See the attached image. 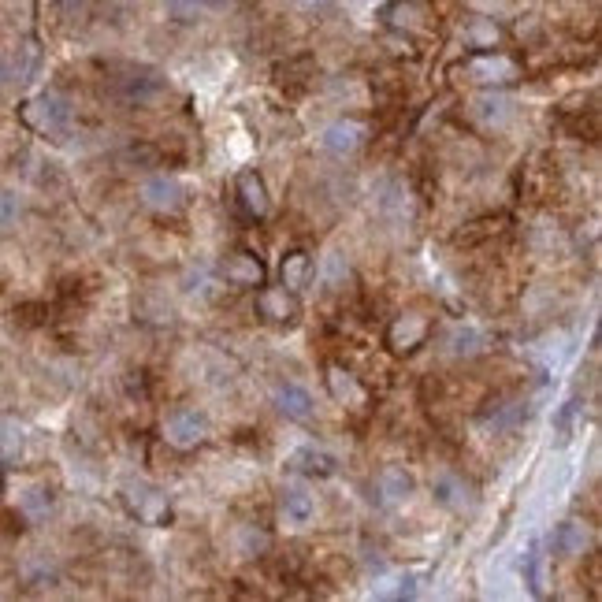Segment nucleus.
Masks as SVG:
<instances>
[{"mask_svg": "<svg viewBox=\"0 0 602 602\" xmlns=\"http://www.w3.org/2000/svg\"><path fill=\"white\" fill-rule=\"evenodd\" d=\"M23 123L38 134H64L67 123H71V101L56 90L38 93L23 105Z\"/></svg>", "mask_w": 602, "mask_h": 602, "instance_id": "obj_1", "label": "nucleus"}, {"mask_svg": "<svg viewBox=\"0 0 602 602\" xmlns=\"http://www.w3.org/2000/svg\"><path fill=\"white\" fill-rule=\"evenodd\" d=\"M123 506H127L131 517H138L142 524H153V528H160V524L171 521L168 495L153 484H142V480H131V484L123 487Z\"/></svg>", "mask_w": 602, "mask_h": 602, "instance_id": "obj_2", "label": "nucleus"}, {"mask_svg": "<svg viewBox=\"0 0 602 602\" xmlns=\"http://www.w3.org/2000/svg\"><path fill=\"white\" fill-rule=\"evenodd\" d=\"M164 439L175 450H197V446L209 439V420L197 409H175L164 420Z\"/></svg>", "mask_w": 602, "mask_h": 602, "instance_id": "obj_3", "label": "nucleus"}, {"mask_svg": "<svg viewBox=\"0 0 602 602\" xmlns=\"http://www.w3.org/2000/svg\"><path fill=\"white\" fill-rule=\"evenodd\" d=\"M168 90V79L160 75L157 67H127L123 71V79H119V97L127 101V105H145V101H153L160 93Z\"/></svg>", "mask_w": 602, "mask_h": 602, "instance_id": "obj_4", "label": "nucleus"}, {"mask_svg": "<svg viewBox=\"0 0 602 602\" xmlns=\"http://www.w3.org/2000/svg\"><path fill=\"white\" fill-rule=\"evenodd\" d=\"M365 138H368L365 123H357V119H335V123H328V127H324V134H320V145L328 149L331 157H354L357 149L365 145Z\"/></svg>", "mask_w": 602, "mask_h": 602, "instance_id": "obj_5", "label": "nucleus"}, {"mask_svg": "<svg viewBox=\"0 0 602 602\" xmlns=\"http://www.w3.org/2000/svg\"><path fill=\"white\" fill-rule=\"evenodd\" d=\"M220 275L231 283V287H242V290H257L264 287V261L261 257H253V253H246V249H235V253H227L223 257V268Z\"/></svg>", "mask_w": 602, "mask_h": 602, "instance_id": "obj_6", "label": "nucleus"}, {"mask_svg": "<svg viewBox=\"0 0 602 602\" xmlns=\"http://www.w3.org/2000/svg\"><path fill=\"white\" fill-rule=\"evenodd\" d=\"M272 402H275V409H279L283 417L298 420V424H309V420L316 417L313 394L305 391L301 383H279V387L272 391Z\"/></svg>", "mask_w": 602, "mask_h": 602, "instance_id": "obj_7", "label": "nucleus"}, {"mask_svg": "<svg viewBox=\"0 0 602 602\" xmlns=\"http://www.w3.org/2000/svg\"><path fill=\"white\" fill-rule=\"evenodd\" d=\"M413 472L402 469V465H387V469L376 476V502H380L383 510H394V506H402L409 495H413Z\"/></svg>", "mask_w": 602, "mask_h": 602, "instance_id": "obj_8", "label": "nucleus"}, {"mask_svg": "<svg viewBox=\"0 0 602 602\" xmlns=\"http://www.w3.org/2000/svg\"><path fill=\"white\" fill-rule=\"evenodd\" d=\"M142 205L160 212V216L179 212L183 209V186L175 183V179H168V175H153V179H145L142 183Z\"/></svg>", "mask_w": 602, "mask_h": 602, "instance_id": "obj_9", "label": "nucleus"}, {"mask_svg": "<svg viewBox=\"0 0 602 602\" xmlns=\"http://www.w3.org/2000/svg\"><path fill=\"white\" fill-rule=\"evenodd\" d=\"M424 339H428V320L420 313L398 316L391 324V331H387V346H391L394 354H413Z\"/></svg>", "mask_w": 602, "mask_h": 602, "instance_id": "obj_10", "label": "nucleus"}, {"mask_svg": "<svg viewBox=\"0 0 602 602\" xmlns=\"http://www.w3.org/2000/svg\"><path fill=\"white\" fill-rule=\"evenodd\" d=\"M287 472H298V476H316V480H324L335 472V458H331L324 446H298L294 454L287 458Z\"/></svg>", "mask_w": 602, "mask_h": 602, "instance_id": "obj_11", "label": "nucleus"}, {"mask_svg": "<svg viewBox=\"0 0 602 602\" xmlns=\"http://www.w3.org/2000/svg\"><path fill=\"white\" fill-rule=\"evenodd\" d=\"M257 313L264 320H272V324H290L298 316V301H294V294L287 287H264L257 294Z\"/></svg>", "mask_w": 602, "mask_h": 602, "instance_id": "obj_12", "label": "nucleus"}, {"mask_svg": "<svg viewBox=\"0 0 602 602\" xmlns=\"http://www.w3.org/2000/svg\"><path fill=\"white\" fill-rule=\"evenodd\" d=\"M313 257L305 253V249H290V253H283V261H279V279H283V287L290 290V294H298V290H305L309 283H313Z\"/></svg>", "mask_w": 602, "mask_h": 602, "instance_id": "obj_13", "label": "nucleus"}, {"mask_svg": "<svg viewBox=\"0 0 602 602\" xmlns=\"http://www.w3.org/2000/svg\"><path fill=\"white\" fill-rule=\"evenodd\" d=\"M469 75L476 82H484V86H502V82L517 79V64H513L510 56L484 53V56H476V60L469 64Z\"/></svg>", "mask_w": 602, "mask_h": 602, "instance_id": "obj_14", "label": "nucleus"}, {"mask_svg": "<svg viewBox=\"0 0 602 602\" xmlns=\"http://www.w3.org/2000/svg\"><path fill=\"white\" fill-rule=\"evenodd\" d=\"M238 205L253 216V220H261V216H268V186H264V179L257 175V171H242L238 175Z\"/></svg>", "mask_w": 602, "mask_h": 602, "instance_id": "obj_15", "label": "nucleus"}, {"mask_svg": "<svg viewBox=\"0 0 602 602\" xmlns=\"http://www.w3.org/2000/svg\"><path fill=\"white\" fill-rule=\"evenodd\" d=\"M432 495H435V502H439V506H446V510H465V506H469V484H465L461 476H454V472L435 476Z\"/></svg>", "mask_w": 602, "mask_h": 602, "instance_id": "obj_16", "label": "nucleus"}, {"mask_svg": "<svg viewBox=\"0 0 602 602\" xmlns=\"http://www.w3.org/2000/svg\"><path fill=\"white\" fill-rule=\"evenodd\" d=\"M484 331L472 328V324H458V328L446 335V354L450 357H476L484 350Z\"/></svg>", "mask_w": 602, "mask_h": 602, "instance_id": "obj_17", "label": "nucleus"}, {"mask_svg": "<svg viewBox=\"0 0 602 602\" xmlns=\"http://www.w3.org/2000/svg\"><path fill=\"white\" fill-rule=\"evenodd\" d=\"M313 513H316V502L305 487H287V491H283V517H287L290 524H309Z\"/></svg>", "mask_w": 602, "mask_h": 602, "instance_id": "obj_18", "label": "nucleus"}, {"mask_svg": "<svg viewBox=\"0 0 602 602\" xmlns=\"http://www.w3.org/2000/svg\"><path fill=\"white\" fill-rule=\"evenodd\" d=\"M328 387H331V394H335L339 402H346V406H357V402H365V391L357 387V380L342 365H331L328 368Z\"/></svg>", "mask_w": 602, "mask_h": 602, "instance_id": "obj_19", "label": "nucleus"}, {"mask_svg": "<svg viewBox=\"0 0 602 602\" xmlns=\"http://www.w3.org/2000/svg\"><path fill=\"white\" fill-rule=\"evenodd\" d=\"M554 554L558 558H573V554H580L584 550V528L576 521H565V524H558V532H554Z\"/></svg>", "mask_w": 602, "mask_h": 602, "instance_id": "obj_20", "label": "nucleus"}, {"mask_svg": "<svg viewBox=\"0 0 602 602\" xmlns=\"http://www.w3.org/2000/svg\"><path fill=\"white\" fill-rule=\"evenodd\" d=\"M524 417H528V406H524V402H502V406H498L484 424L491 428V432H510V428H517Z\"/></svg>", "mask_w": 602, "mask_h": 602, "instance_id": "obj_21", "label": "nucleus"}, {"mask_svg": "<svg viewBox=\"0 0 602 602\" xmlns=\"http://www.w3.org/2000/svg\"><path fill=\"white\" fill-rule=\"evenodd\" d=\"M521 576L532 595H543V550H539V543H532V547L524 550Z\"/></svg>", "mask_w": 602, "mask_h": 602, "instance_id": "obj_22", "label": "nucleus"}, {"mask_svg": "<svg viewBox=\"0 0 602 602\" xmlns=\"http://www.w3.org/2000/svg\"><path fill=\"white\" fill-rule=\"evenodd\" d=\"M476 112H480V119L484 123H506V116H510V101L506 97H480L476 101Z\"/></svg>", "mask_w": 602, "mask_h": 602, "instance_id": "obj_23", "label": "nucleus"}, {"mask_svg": "<svg viewBox=\"0 0 602 602\" xmlns=\"http://www.w3.org/2000/svg\"><path fill=\"white\" fill-rule=\"evenodd\" d=\"M19 212H23V201H19V194H12V190H0V231L15 227Z\"/></svg>", "mask_w": 602, "mask_h": 602, "instance_id": "obj_24", "label": "nucleus"}, {"mask_svg": "<svg viewBox=\"0 0 602 602\" xmlns=\"http://www.w3.org/2000/svg\"><path fill=\"white\" fill-rule=\"evenodd\" d=\"M164 8H168V15L179 19V23H190V19H197V12H201L197 0H164Z\"/></svg>", "mask_w": 602, "mask_h": 602, "instance_id": "obj_25", "label": "nucleus"}, {"mask_svg": "<svg viewBox=\"0 0 602 602\" xmlns=\"http://www.w3.org/2000/svg\"><path fill=\"white\" fill-rule=\"evenodd\" d=\"M576 398H569L562 409H558V417H554V432L562 435V439H569V432H573V420H576Z\"/></svg>", "mask_w": 602, "mask_h": 602, "instance_id": "obj_26", "label": "nucleus"}, {"mask_svg": "<svg viewBox=\"0 0 602 602\" xmlns=\"http://www.w3.org/2000/svg\"><path fill=\"white\" fill-rule=\"evenodd\" d=\"M23 506H27L30 517H45V513L53 510V495H49V491H30V498Z\"/></svg>", "mask_w": 602, "mask_h": 602, "instance_id": "obj_27", "label": "nucleus"}, {"mask_svg": "<svg viewBox=\"0 0 602 602\" xmlns=\"http://www.w3.org/2000/svg\"><path fill=\"white\" fill-rule=\"evenodd\" d=\"M469 41H472V45H495L498 30L491 27V23H476V27L469 30Z\"/></svg>", "mask_w": 602, "mask_h": 602, "instance_id": "obj_28", "label": "nucleus"}, {"mask_svg": "<svg viewBox=\"0 0 602 602\" xmlns=\"http://www.w3.org/2000/svg\"><path fill=\"white\" fill-rule=\"evenodd\" d=\"M19 443H23V435L15 432V424H4V428H0V446H4L8 454H15V446Z\"/></svg>", "mask_w": 602, "mask_h": 602, "instance_id": "obj_29", "label": "nucleus"}, {"mask_svg": "<svg viewBox=\"0 0 602 602\" xmlns=\"http://www.w3.org/2000/svg\"><path fill=\"white\" fill-rule=\"evenodd\" d=\"M56 8H60V12H67V15H75V12H82V8H86V0H56Z\"/></svg>", "mask_w": 602, "mask_h": 602, "instance_id": "obj_30", "label": "nucleus"}, {"mask_svg": "<svg viewBox=\"0 0 602 602\" xmlns=\"http://www.w3.org/2000/svg\"><path fill=\"white\" fill-rule=\"evenodd\" d=\"M331 0H301V8H309V12H316V8H328Z\"/></svg>", "mask_w": 602, "mask_h": 602, "instance_id": "obj_31", "label": "nucleus"}, {"mask_svg": "<svg viewBox=\"0 0 602 602\" xmlns=\"http://www.w3.org/2000/svg\"><path fill=\"white\" fill-rule=\"evenodd\" d=\"M197 4H201V8H223L227 0H197Z\"/></svg>", "mask_w": 602, "mask_h": 602, "instance_id": "obj_32", "label": "nucleus"}, {"mask_svg": "<svg viewBox=\"0 0 602 602\" xmlns=\"http://www.w3.org/2000/svg\"><path fill=\"white\" fill-rule=\"evenodd\" d=\"M0 75H4V67H0Z\"/></svg>", "mask_w": 602, "mask_h": 602, "instance_id": "obj_33", "label": "nucleus"}]
</instances>
